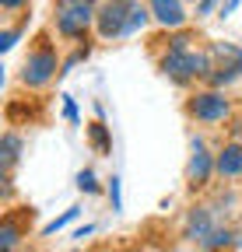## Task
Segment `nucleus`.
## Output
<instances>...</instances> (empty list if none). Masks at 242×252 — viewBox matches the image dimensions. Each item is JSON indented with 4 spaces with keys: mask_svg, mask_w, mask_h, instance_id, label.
I'll return each instance as SVG.
<instances>
[{
    "mask_svg": "<svg viewBox=\"0 0 242 252\" xmlns=\"http://www.w3.org/2000/svg\"><path fill=\"white\" fill-rule=\"evenodd\" d=\"M214 56H210L207 46H197V49H186V53H172V49H162L158 56V74L175 84V88H190V84H207L210 70H214Z\"/></svg>",
    "mask_w": 242,
    "mask_h": 252,
    "instance_id": "obj_1",
    "label": "nucleus"
},
{
    "mask_svg": "<svg viewBox=\"0 0 242 252\" xmlns=\"http://www.w3.org/2000/svg\"><path fill=\"white\" fill-rule=\"evenodd\" d=\"M102 0H53L49 11V28L56 32V39L64 42H88V32H95Z\"/></svg>",
    "mask_w": 242,
    "mask_h": 252,
    "instance_id": "obj_2",
    "label": "nucleus"
},
{
    "mask_svg": "<svg viewBox=\"0 0 242 252\" xmlns=\"http://www.w3.org/2000/svg\"><path fill=\"white\" fill-rule=\"evenodd\" d=\"M60 70H64V56H60V49L49 39H39L32 49H28V56L21 60L18 84L28 88V91H42V88H49L60 77Z\"/></svg>",
    "mask_w": 242,
    "mask_h": 252,
    "instance_id": "obj_3",
    "label": "nucleus"
},
{
    "mask_svg": "<svg viewBox=\"0 0 242 252\" xmlns=\"http://www.w3.org/2000/svg\"><path fill=\"white\" fill-rule=\"evenodd\" d=\"M183 112L200 123V126H221L235 116V102L228 98V91H218V88H197L186 94L183 102Z\"/></svg>",
    "mask_w": 242,
    "mask_h": 252,
    "instance_id": "obj_4",
    "label": "nucleus"
},
{
    "mask_svg": "<svg viewBox=\"0 0 242 252\" xmlns=\"http://www.w3.org/2000/svg\"><path fill=\"white\" fill-rule=\"evenodd\" d=\"M218 179V151H210L200 133L190 137V158H186V189L204 193Z\"/></svg>",
    "mask_w": 242,
    "mask_h": 252,
    "instance_id": "obj_5",
    "label": "nucleus"
},
{
    "mask_svg": "<svg viewBox=\"0 0 242 252\" xmlns=\"http://www.w3.org/2000/svg\"><path fill=\"white\" fill-rule=\"evenodd\" d=\"M134 7H137V0H102L99 18H95V35L102 42L127 39V25H130Z\"/></svg>",
    "mask_w": 242,
    "mask_h": 252,
    "instance_id": "obj_6",
    "label": "nucleus"
},
{
    "mask_svg": "<svg viewBox=\"0 0 242 252\" xmlns=\"http://www.w3.org/2000/svg\"><path fill=\"white\" fill-rule=\"evenodd\" d=\"M218 224H221V220H218L214 207H210L207 200H197V203H190V207L183 210V224H179V235H183V242L200 245L210 231L218 228Z\"/></svg>",
    "mask_w": 242,
    "mask_h": 252,
    "instance_id": "obj_7",
    "label": "nucleus"
},
{
    "mask_svg": "<svg viewBox=\"0 0 242 252\" xmlns=\"http://www.w3.org/2000/svg\"><path fill=\"white\" fill-rule=\"evenodd\" d=\"M147 11H151V18H155V25L162 32H183L193 21L186 0H147Z\"/></svg>",
    "mask_w": 242,
    "mask_h": 252,
    "instance_id": "obj_8",
    "label": "nucleus"
},
{
    "mask_svg": "<svg viewBox=\"0 0 242 252\" xmlns=\"http://www.w3.org/2000/svg\"><path fill=\"white\" fill-rule=\"evenodd\" d=\"M32 207L25 210H7L0 220V252H18V245L28 238V220H32Z\"/></svg>",
    "mask_w": 242,
    "mask_h": 252,
    "instance_id": "obj_9",
    "label": "nucleus"
},
{
    "mask_svg": "<svg viewBox=\"0 0 242 252\" xmlns=\"http://www.w3.org/2000/svg\"><path fill=\"white\" fill-rule=\"evenodd\" d=\"M218 179L221 182L242 179V140H225L218 147Z\"/></svg>",
    "mask_w": 242,
    "mask_h": 252,
    "instance_id": "obj_10",
    "label": "nucleus"
},
{
    "mask_svg": "<svg viewBox=\"0 0 242 252\" xmlns=\"http://www.w3.org/2000/svg\"><path fill=\"white\" fill-rule=\"evenodd\" d=\"M197 249H200V252H232V249H242V228H235V224H218Z\"/></svg>",
    "mask_w": 242,
    "mask_h": 252,
    "instance_id": "obj_11",
    "label": "nucleus"
},
{
    "mask_svg": "<svg viewBox=\"0 0 242 252\" xmlns=\"http://www.w3.org/2000/svg\"><path fill=\"white\" fill-rule=\"evenodd\" d=\"M21 151H25V137L18 130H4V137H0V172H14V165L21 161Z\"/></svg>",
    "mask_w": 242,
    "mask_h": 252,
    "instance_id": "obj_12",
    "label": "nucleus"
},
{
    "mask_svg": "<svg viewBox=\"0 0 242 252\" xmlns=\"http://www.w3.org/2000/svg\"><path fill=\"white\" fill-rule=\"evenodd\" d=\"M239 77H242V70H239V63H235V60H218L204 88H218V91H228V88H232Z\"/></svg>",
    "mask_w": 242,
    "mask_h": 252,
    "instance_id": "obj_13",
    "label": "nucleus"
},
{
    "mask_svg": "<svg viewBox=\"0 0 242 252\" xmlns=\"http://www.w3.org/2000/svg\"><path fill=\"white\" fill-rule=\"evenodd\" d=\"M88 144H92L95 154H112V133H109V126L105 119H95V123H88Z\"/></svg>",
    "mask_w": 242,
    "mask_h": 252,
    "instance_id": "obj_14",
    "label": "nucleus"
},
{
    "mask_svg": "<svg viewBox=\"0 0 242 252\" xmlns=\"http://www.w3.org/2000/svg\"><path fill=\"white\" fill-rule=\"evenodd\" d=\"M197 42H200V35H197L193 28H183V32H165V39H162V46H165V49H172V53L197 49Z\"/></svg>",
    "mask_w": 242,
    "mask_h": 252,
    "instance_id": "obj_15",
    "label": "nucleus"
},
{
    "mask_svg": "<svg viewBox=\"0 0 242 252\" xmlns=\"http://www.w3.org/2000/svg\"><path fill=\"white\" fill-rule=\"evenodd\" d=\"M207 203L214 207V214H218V220H221V224H228L232 210L239 207V193H235V189H221V193H214V196H210Z\"/></svg>",
    "mask_w": 242,
    "mask_h": 252,
    "instance_id": "obj_16",
    "label": "nucleus"
},
{
    "mask_svg": "<svg viewBox=\"0 0 242 252\" xmlns=\"http://www.w3.org/2000/svg\"><path fill=\"white\" fill-rule=\"evenodd\" d=\"M74 189H77V193H84V196H99V193H105V186L99 182L95 168H81V172L74 175Z\"/></svg>",
    "mask_w": 242,
    "mask_h": 252,
    "instance_id": "obj_17",
    "label": "nucleus"
},
{
    "mask_svg": "<svg viewBox=\"0 0 242 252\" xmlns=\"http://www.w3.org/2000/svg\"><path fill=\"white\" fill-rule=\"evenodd\" d=\"M77 217H81V207L74 203V207H67V210H64V214H60V217H53V220H46V224H42V231H39V235H42V238H49V235H56V231H64V228H70V224H74V220H77Z\"/></svg>",
    "mask_w": 242,
    "mask_h": 252,
    "instance_id": "obj_18",
    "label": "nucleus"
},
{
    "mask_svg": "<svg viewBox=\"0 0 242 252\" xmlns=\"http://www.w3.org/2000/svg\"><path fill=\"white\" fill-rule=\"evenodd\" d=\"M147 25H155V18H151V11H147V0H137V7L130 14V25H127V39L130 35H140Z\"/></svg>",
    "mask_w": 242,
    "mask_h": 252,
    "instance_id": "obj_19",
    "label": "nucleus"
},
{
    "mask_svg": "<svg viewBox=\"0 0 242 252\" xmlns=\"http://www.w3.org/2000/svg\"><path fill=\"white\" fill-rule=\"evenodd\" d=\"M105 200H109L112 214H123V179H119V175H112L105 182Z\"/></svg>",
    "mask_w": 242,
    "mask_h": 252,
    "instance_id": "obj_20",
    "label": "nucleus"
},
{
    "mask_svg": "<svg viewBox=\"0 0 242 252\" xmlns=\"http://www.w3.org/2000/svg\"><path fill=\"white\" fill-rule=\"evenodd\" d=\"M88 56H92V42H81V46H74V53L70 56H64V70H60V77H67L77 63H84Z\"/></svg>",
    "mask_w": 242,
    "mask_h": 252,
    "instance_id": "obj_21",
    "label": "nucleus"
},
{
    "mask_svg": "<svg viewBox=\"0 0 242 252\" xmlns=\"http://www.w3.org/2000/svg\"><path fill=\"white\" fill-rule=\"evenodd\" d=\"M21 35H25V25H11V28H4V32H0V53H11V49L18 46Z\"/></svg>",
    "mask_w": 242,
    "mask_h": 252,
    "instance_id": "obj_22",
    "label": "nucleus"
},
{
    "mask_svg": "<svg viewBox=\"0 0 242 252\" xmlns=\"http://www.w3.org/2000/svg\"><path fill=\"white\" fill-rule=\"evenodd\" d=\"M218 0H197V4L190 7V14H193V21H204V18H210V14H218Z\"/></svg>",
    "mask_w": 242,
    "mask_h": 252,
    "instance_id": "obj_23",
    "label": "nucleus"
},
{
    "mask_svg": "<svg viewBox=\"0 0 242 252\" xmlns=\"http://www.w3.org/2000/svg\"><path fill=\"white\" fill-rule=\"evenodd\" d=\"M60 98H64V119H67L70 126H77V123H81V109H77V98H74V94H60Z\"/></svg>",
    "mask_w": 242,
    "mask_h": 252,
    "instance_id": "obj_24",
    "label": "nucleus"
},
{
    "mask_svg": "<svg viewBox=\"0 0 242 252\" xmlns=\"http://www.w3.org/2000/svg\"><path fill=\"white\" fill-rule=\"evenodd\" d=\"M239 4H242V0H221V7H218V18L225 21V18H232L235 11H239Z\"/></svg>",
    "mask_w": 242,
    "mask_h": 252,
    "instance_id": "obj_25",
    "label": "nucleus"
},
{
    "mask_svg": "<svg viewBox=\"0 0 242 252\" xmlns=\"http://www.w3.org/2000/svg\"><path fill=\"white\" fill-rule=\"evenodd\" d=\"M28 4H32V0H0V7H4L7 14H14V11H25Z\"/></svg>",
    "mask_w": 242,
    "mask_h": 252,
    "instance_id": "obj_26",
    "label": "nucleus"
},
{
    "mask_svg": "<svg viewBox=\"0 0 242 252\" xmlns=\"http://www.w3.org/2000/svg\"><path fill=\"white\" fill-rule=\"evenodd\" d=\"M92 235H95V224H81V228H74V231H70V238H74V242H84V238H92Z\"/></svg>",
    "mask_w": 242,
    "mask_h": 252,
    "instance_id": "obj_27",
    "label": "nucleus"
},
{
    "mask_svg": "<svg viewBox=\"0 0 242 252\" xmlns=\"http://www.w3.org/2000/svg\"><path fill=\"white\" fill-rule=\"evenodd\" d=\"M235 63H239V70H242V53H239V56H235Z\"/></svg>",
    "mask_w": 242,
    "mask_h": 252,
    "instance_id": "obj_28",
    "label": "nucleus"
},
{
    "mask_svg": "<svg viewBox=\"0 0 242 252\" xmlns=\"http://www.w3.org/2000/svg\"><path fill=\"white\" fill-rule=\"evenodd\" d=\"M186 4H190V7H193V4H197V0H186ZM218 4H221V0H218Z\"/></svg>",
    "mask_w": 242,
    "mask_h": 252,
    "instance_id": "obj_29",
    "label": "nucleus"
},
{
    "mask_svg": "<svg viewBox=\"0 0 242 252\" xmlns=\"http://www.w3.org/2000/svg\"><path fill=\"white\" fill-rule=\"evenodd\" d=\"M70 252H88V249H70Z\"/></svg>",
    "mask_w": 242,
    "mask_h": 252,
    "instance_id": "obj_30",
    "label": "nucleus"
}]
</instances>
